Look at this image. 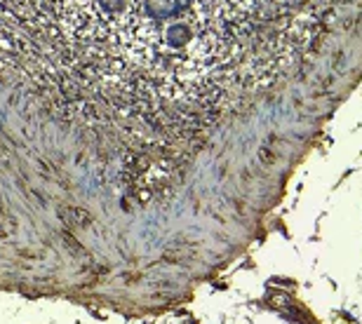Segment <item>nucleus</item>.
Listing matches in <instances>:
<instances>
[{"instance_id": "1", "label": "nucleus", "mask_w": 362, "mask_h": 324, "mask_svg": "<svg viewBox=\"0 0 362 324\" xmlns=\"http://www.w3.org/2000/svg\"><path fill=\"white\" fill-rule=\"evenodd\" d=\"M151 19H172L181 12V0H141Z\"/></svg>"}, {"instance_id": "2", "label": "nucleus", "mask_w": 362, "mask_h": 324, "mask_svg": "<svg viewBox=\"0 0 362 324\" xmlns=\"http://www.w3.org/2000/svg\"><path fill=\"white\" fill-rule=\"evenodd\" d=\"M193 38V31L188 24H181V21H177V24H172L168 31H165V40H168L170 47H184L188 45Z\"/></svg>"}, {"instance_id": "3", "label": "nucleus", "mask_w": 362, "mask_h": 324, "mask_svg": "<svg viewBox=\"0 0 362 324\" xmlns=\"http://www.w3.org/2000/svg\"><path fill=\"white\" fill-rule=\"evenodd\" d=\"M97 5L108 14H122L127 7V0H97Z\"/></svg>"}]
</instances>
